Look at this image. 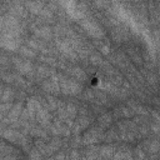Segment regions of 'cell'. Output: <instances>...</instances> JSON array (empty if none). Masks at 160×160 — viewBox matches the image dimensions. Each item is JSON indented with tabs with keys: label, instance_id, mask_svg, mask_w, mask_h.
<instances>
[{
	"label": "cell",
	"instance_id": "obj_19",
	"mask_svg": "<svg viewBox=\"0 0 160 160\" xmlns=\"http://www.w3.org/2000/svg\"><path fill=\"white\" fill-rule=\"evenodd\" d=\"M90 62L92 64V65H101L102 64V60H101V58L99 56V55H96V54H94V55H91L90 56Z\"/></svg>",
	"mask_w": 160,
	"mask_h": 160
},
{
	"label": "cell",
	"instance_id": "obj_30",
	"mask_svg": "<svg viewBox=\"0 0 160 160\" xmlns=\"http://www.w3.org/2000/svg\"><path fill=\"white\" fill-rule=\"evenodd\" d=\"M4 89H5V88L0 84V98H1V95H2V92H4Z\"/></svg>",
	"mask_w": 160,
	"mask_h": 160
},
{
	"label": "cell",
	"instance_id": "obj_16",
	"mask_svg": "<svg viewBox=\"0 0 160 160\" xmlns=\"http://www.w3.org/2000/svg\"><path fill=\"white\" fill-rule=\"evenodd\" d=\"M12 98H14V90H11L10 88H5L4 89V92H2V95L0 98V100L2 102H8L9 100H12Z\"/></svg>",
	"mask_w": 160,
	"mask_h": 160
},
{
	"label": "cell",
	"instance_id": "obj_5",
	"mask_svg": "<svg viewBox=\"0 0 160 160\" xmlns=\"http://www.w3.org/2000/svg\"><path fill=\"white\" fill-rule=\"evenodd\" d=\"M82 28L94 38H100L104 35V30L95 22V21H91V20H88V21H82L81 22Z\"/></svg>",
	"mask_w": 160,
	"mask_h": 160
},
{
	"label": "cell",
	"instance_id": "obj_18",
	"mask_svg": "<svg viewBox=\"0 0 160 160\" xmlns=\"http://www.w3.org/2000/svg\"><path fill=\"white\" fill-rule=\"evenodd\" d=\"M19 52H20L21 55H24V56H28V58H34V56H35L34 50H31V49H29V48H26V46L19 48Z\"/></svg>",
	"mask_w": 160,
	"mask_h": 160
},
{
	"label": "cell",
	"instance_id": "obj_13",
	"mask_svg": "<svg viewBox=\"0 0 160 160\" xmlns=\"http://www.w3.org/2000/svg\"><path fill=\"white\" fill-rule=\"evenodd\" d=\"M52 74V71L49 69V68H46V66H39L38 68V71H36V78L38 79H44V78H48V76H50Z\"/></svg>",
	"mask_w": 160,
	"mask_h": 160
},
{
	"label": "cell",
	"instance_id": "obj_10",
	"mask_svg": "<svg viewBox=\"0 0 160 160\" xmlns=\"http://www.w3.org/2000/svg\"><path fill=\"white\" fill-rule=\"evenodd\" d=\"M35 35L36 36H39V38H42V39H50L51 38V29L49 28V26H42V28H39V29H36L35 31Z\"/></svg>",
	"mask_w": 160,
	"mask_h": 160
},
{
	"label": "cell",
	"instance_id": "obj_6",
	"mask_svg": "<svg viewBox=\"0 0 160 160\" xmlns=\"http://www.w3.org/2000/svg\"><path fill=\"white\" fill-rule=\"evenodd\" d=\"M35 119H38V121L42 125V126H49L50 125V114L48 112V110H45L44 108H41L40 102H36V112H35Z\"/></svg>",
	"mask_w": 160,
	"mask_h": 160
},
{
	"label": "cell",
	"instance_id": "obj_21",
	"mask_svg": "<svg viewBox=\"0 0 160 160\" xmlns=\"http://www.w3.org/2000/svg\"><path fill=\"white\" fill-rule=\"evenodd\" d=\"M40 159H41V154L39 150L34 149L30 151V160H40Z\"/></svg>",
	"mask_w": 160,
	"mask_h": 160
},
{
	"label": "cell",
	"instance_id": "obj_29",
	"mask_svg": "<svg viewBox=\"0 0 160 160\" xmlns=\"http://www.w3.org/2000/svg\"><path fill=\"white\" fill-rule=\"evenodd\" d=\"M4 159H5V160H15V158H14V156H11V155H6Z\"/></svg>",
	"mask_w": 160,
	"mask_h": 160
},
{
	"label": "cell",
	"instance_id": "obj_31",
	"mask_svg": "<svg viewBox=\"0 0 160 160\" xmlns=\"http://www.w3.org/2000/svg\"><path fill=\"white\" fill-rule=\"evenodd\" d=\"M48 160H55V159H54V158H50V159H48Z\"/></svg>",
	"mask_w": 160,
	"mask_h": 160
},
{
	"label": "cell",
	"instance_id": "obj_24",
	"mask_svg": "<svg viewBox=\"0 0 160 160\" xmlns=\"http://www.w3.org/2000/svg\"><path fill=\"white\" fill-rule=\"evenodd\" d=\"M29 45H30L31 48H34V49H42V46H41V44H39V42H36L35 40H29Z\"/></svg>",
	"mask_w": 160,
	"mask_h": 160
},
{
	"label": "cell",
	"instance_id": "obj_25",
	"mask_svg": "<svg viewBox=\"0 0 160 160\" xmlns=\"http://www.w3.org/2000/svg\"><path fill=\"white\" fill-rule=\"evenodd\" d=\"M100 51H101L102 54L108 55V54H109V46H106V45H102V44H100Z\"/></svg>",
	"mask_w": 160,
	"mask_h": 160
},
{
	"label": "cell",
	"instance_id": "obj_26",
	"mask_svg": "<svg viewBox=\"0 0 160 160\" xmlns=\"http://www.w3.org/2000/svg\"><path fill=\"white\" fill-rule=\"evenodd\" d=\"M55 160H64L65 159V154L61 151V152H59V154H56V156L54 158Z\"/></svg>",
	"mask_w": 160,
	"mask_h": 160
},
{
	"label": "cell",
	"instance_id": "obj_12",
	"mask_svg": "<svg viewBox=\"0 0 160 160\" xmlns=\"http://www.w3.org/2000/svg\"><path fill=\"white\" fill-rule=\"evenodd\" d=\"M99 152H100V155H101L102 158L110 159V158L112 156V154H114V148L110 146V145H104V146H101V148L99 149Z\"/></svg>",
	"mask_w": 160,
	"mask_h": 160
},
{
	"label": "cell",
	"instance_id": "obj_2",
	"mask_svg": "<svg viewBox=\"0 0 160 160\" xmlns=\"http://www.w3.org/2000/svg\"><path fill=\"white\" fill-rule=\"evenodd\" d=\"M0 46L8 49V50H16L20 48L19 36L9 35V34H0Z\"/></svg>",
	"mask_w": 160,
	"mask_h": 160
},
{
	"label": "cell",
	"instance_id": "obj_17",
	"mask_svg": "<svg viewBox=\"0 0 160 160\" xmlns=\"http://www.w3.org/2000/svg\"><path fill=\"white\" fill-rule=\"evenodd\" d=\"M65 115L68 116V119H74L75 118V115H76V108L72 105V104H69V105H66V108H65Z\"/></svg>",
	"mask_w": 160,
	"mask_h": 160
},
{
	"label": "cell",
	"instance_id": "obj_1",
	"mask_svg": "<svg viewBox=\"0 0 160 160\" xmlns=\"http://www.w3.org/2000/svg\"><path fill=\"white\" fill-rule=\"evenodd\" d=\"M59 84H60V91L65 95H78L81 91V85L76 82L75 80H71L64 75H59Z\"/></svg>",
	"mask_w": 160,
	"mask_h": 160
},
{
	"label": "cell",
	"instance_id": "obj_3",
	"mask_svg": "<svg viewBox=\"0 0 160 160\" xmlns=\"http://www.w3.org/2000/svg\"><path fill=\"white\" fill-rule=\"evenodd\" d=\"M1 135L11 141V142H15V144H21V145H26V138L24 136V134L16 131V130H12V129H6L1 132Z\"/></svg>",
	"mask_w": 160,
	"mask_h": 160
},
{
	"label": "cell",
	"instance_id": "obj_11",
	"mask_svg": "<svg viewBox=\"0 0 160 160\" xmlns=\"http://www.w3.org/2000/svg\"><path fill=\"white\" fill-rule=\"evenodd\" d=\"M25 5L30 9L31 12H34V14H40L41 10H42V5H44V4L40 2V1H32V2H26Z\"/></svg>",
	"mask_w": 160,
	"mask_h": 160
},
{
	"label": "cell",
	"instance_id": "obj_14",
	"mask_svg": "<svg viewBox=\"0 0 160 160\" xmlns=\"http://www.w3.org/2000/svg\"><path fill=\"white\" fill-rule=\"evenodd\" d=\"M111 119H112L111 114H109V112L102 114V115L99 118V124H100V126H101V128H108V126L110 125V122H111Z\"/></svg>",
	"mask_w": 160,
	"mask_h": 160
},
{
	"label": "cell",
	"instance_id": "obj_15",
	"mask_svg": "<svg viewBox=\"0 0 160 160\" xmlns=\"http://www.w3.org/2000/svg\"><path fill=\"white\" fill-rule=\"evenodd\" d=\"M68 71L71 72L76 79H80L81 81H84V80L86 79V74H85V71L81 70L80 68H72V69H70V70H68Z\"/></svg>",
	"mask_w": 160,
	"mask_h": 160
},
{
	"label": "cell",
	"instance_id": "obj_20",
	"mask_svg": "<svg viewBox=\"0 0 160 160\" xmlns=\"http://www.w3.org/2000/svg\"><path fill=\"white\" fill-rule=\"evenodd\" d=\"M79 126H80V129H85L89 124H90V120H89V118H86V116H81L80 119H79Z\"/></svg>",
	"mask_w": 160,
	"mask_h": 160
},
{
	"label": "cell",
	"instance_id": "obj_7",
	"mask_svg": "<svg viewBox=\"0 0 160 160\" xmlns=\"http://www.w3.org/2000/svg\"><path fill=\"white\" fill-rule=\"evenodd\" d=\"M14 65L21 74H30L32 71V65L28 60L24 61V60H20V59H14Z\"/></svg>",
	"mask_w": 160,
	"mask_h": 160
},
{
	"label": "cell",
	"instance_id": "obj_28",
	"mask_svg": "<svg viewBox=\"0 0 160 160\" xmlns=\"http://www.w3.org/2000/svg\"><path fill=\"white\" fill-rule=\"evenodd\" d=\"M2 28H4V15L0 16V30H2Z\"/></svg>",
	"mask_w": 160,
	"mask_h": 160
},
{
	"label": "cell",
	"instance_id": "obj_27",
	"mask_svg": "<svg viewBox=\"0 0 160 160\" xmlns=\"http://www.w3.org/2000/svg\"><path fill=\"white\" fill-rule=\"evenodd\" d=\"M41 59H42V60H44L45 62H50V64H55V61H54V59H52V58H46V56H42Z\"/></svg>",
	"mask_w": 160,
	"mask_h": 160
},
{
	"label": "cell",
	"instance_id": "obj_23",
	"mask_svg": "<svg viewBox=\"0 0 160 160\" xmlns=\"http://www.w3.org/2000/svg\"><path fill=\"white\" fill-rule=\"evenodd\" d=\"M11 106H12V105H11L10 102H4V104H0V114L2 115V114L6 111V110H10V109H11Z\"/></svg>",
	"mask_w": 160,
	"mask_h": 160
},
{
	"label": "cell",
	"instance_id": "obj_9",
	"mask_svg": "<svg viewBox=\"0 0 160 160\" xmlns=\"http://www.w3.org/2000/svg\"><path fill=\"white\" fill-rule=\"evenodd\" d=\"M21 115V104H15L11 106L10 109V112H9V116H8V120H5L6 122H15L19 116Z\"/></svg>",
	"mask_w": 160,
	"mask_h": 160
},
{
	"label": "cell",
	"instance_id": "obj_4",
	"mask_svg": "<svg viewBox=\"0 0 160 160\" xmlns=\"http://www.w3.org/2000/svg\"><path fill=\"white\" fill-rule=\"evenodd\" d=\"M42 89L48 92H55V94H59L60 92V84H59V79L55 76V75H51L49 79L44 80L42 84H41Z\"/></svg>",
	"mask_w": 160,
	"mask_h": 160
},
{
	"label": "cell",
	"instance_id": "obj_22",
	"mask_svg": "<svg viewBox=\"0 0 160 160\" xmlns=\"http://www.w3.org/2000/svg\"><path fill=\"white\" fill-rule=\"evenodd\" d=\"M46 99H48L49 109H50V110H55V109H56V101L54 100V98H52V96H48Z\"/></svg>",
	"mask_w": 160,
	"mask_h": 160
},
{
	"label": "cell",
	"instance_id": "obj_8",
	"mask_svg": "<svg viewBox=\"0 0 160 160\" xmlns=\"http://www.w3.org/2000/svg\"><path fill=\"white\" fill-rule=\"evenodd\" d=\"M58 46H59L60 51H61L62 54H65L68 58H71L72 61H74V59H76V55H75V52H74V50H72V46L70 45V41H66V40H64V41H58Z\"/></svg>",
	"mask_w": 160,
	"mask_h": 160
}]
</instances>
